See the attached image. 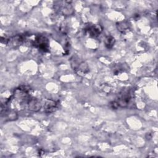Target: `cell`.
<instances>
[{"mask_svg": "<svg viewBox=\"0 0 158 158\" xmlns=\"http://www.w3.org/2000/svg\"><path fill=\"white\" fill-rule=\"evenodd\" d=\"M131 99V94L130 90L127 89H122L118 94L117 101H116L118 106L121 107H126L128 105Z\"/></svg>", "mask_w": 158, "mask_h": 158, "instance_id": "cell-3", "label": "cell"}, {"mask_svg": "<svg viewBox=\"0 0 158 158\" xmlns=\"http://www.w3.org/2000/svg\"><path fill=\"white\" fill-rule=\"evenodd\" d=\"M57 108V102L52 99H47L44 104V110L46 113L51 114L56 110Z\"/></svg>", "mask_w": 158, "mask_h": 158, "instance_id": "cell-8", "label": "cell"}, {"mask_svg": "<svg viewBox=\"0 0 158 158\" xmlns=\"http://www.w3.org/2000/svg\"><path fill=\"white\" fill-rule=\"evenodd\" d=\"M54 7L56 10L64 15H70L74 12L73 8L69 1L57 2V4H55Z\"/></svg>", "mask_w": 158, "mask_h": 158, "instance_id": "cell-4", "label": "cell"}, {"mask_svg": "<svg viewBox=\"0 0 158 158\" xmlns=\"http://www.w3.org/2000/svg\"><path fill=\"white\" fill-rule=\"evenodd\" d=\"M110 107L113 109H116L118 107V105L116 101H112L109 103Z\"/></svg>", "mask_w": 158, "mask_h": 158, "instance_id": "cell-12", "label": "cell"}, {"mask_svg": "<svg viewBox=\"0 0 158 158\" xmlns=\"http://www.w3.org/2000/svg\"><path fill=\"white\" fill-rule=\"evenodd\" d=\"M34 46L38 48L41 51L46 52L49 51V41L46 37L43 35H38L35 38V40L33 41Z\"/></svg>", "mask_w": 158, "mask_h": 158, "instance_id": "cell-5", "label": "cell"}, {"mask_svg": "<svg viewBox=\"0 0 158 158\" xmlns=\"http://www.w3.org/2000/svg\"><path fill=\"white\" fill-rule=\"evenodd\" d=\"M70 64L73 70L80 76H83L89 72L88 64L77 56H73L71 57Z\"/></svg>", "mask_w": 158, "mask_h": 158, "instance_id": "cell-1", "label": "cell"}, {"mask_svg": "<svg viewBox=\"0 0 158 158\" xmlns=\"http://www.w3.org/2000/svg\"><path fill=\"white\" fill-rule=\"evenodd\" d=\"M86 31L89 36L92 38L98 37L102 31V27L100 25H89L86 27Z\"/></svg>", "mask_w": 158, "mask_h": 158, "instance_id": "cell-6", "label": "cell"}, {"mask_svg": "<svg viewBox=\"0 0 158 158\" xmlns=\"http://www.w3.org/2000/svg\"><path fill=\"white\" fill-rule=\"evenodd\" d=\"M26 104L28 109L33 112H38L41 109V104L39 99L31 96L28 99Z\"/></svg>", "mask_w": 158, "mask_h": 158, "instance_id": "cell-7", "label": "cell"}, {"mask_svg": "<svg viewBox=\"0 0 158 158\" xmlns=\"http://www.w3.org/2000/svg\"><path fill=\"white\" fill-rule=\"evenodd\" d=\"M104 45H105L106 48L107 49H111L114 46V45L115 43V40L114 37H113L112 36L108 35L105 38L104 40Z\"/></svg>", "mask_w": 158, "mask_h": 158, "instance_id": "cell-10", "label": "cell"}, {"mask_svg": "<svg viewBox=\"0 0 158 158\" xmlns=\"http://www.w3.org/2000/svg\"><path fill=\"white\" fill-rule=\"evenodd\" d=\"M30 88L25 86H20L14 91V98L21 104H27L31 96L29 94Z\"/></svg>", "mask_w": 158, "mask_h": 158, "instance_id": "cell-2", "label": "cell"}, {"mask_svg": "<svg viewBox=\"0 0 158 158\" xmlns=\"http://www.w3.org/2000/svg\"><path fill=\"white\" fill-rule=\"evenodd\" d=\"M4 112H5V116L6 117L7 119H8L10 121L16 120L18 117V115L16 111L9 110L6 109L4 110Z\"/></svg>", "mask_w": 158, "mask_h": 158, "instance_id": "cell-11", "label": "cell"}, {"mask_svg": "<svg viewBox=\"0 0 158 158\" xmlns=\"http://www.w3.org/2000/svg\"><path fill=\"white\" fill-rule=\"evenodd\" d=\"M117 28L118 30L122 33H125L130 29V25L128 22L126 21H122L117 23Z\"/></svg>", "mask_w": 158, "mask_h": 158, "instance_id": "cell-9", "label": "cell"}]
</instances>
